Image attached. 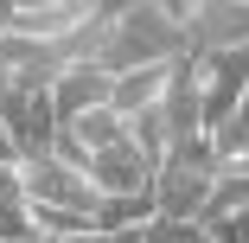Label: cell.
<instances>
[{
	"mask_svg": "<svg viewBox=\"0 0 249 243\" xmlns=\"http://www.w3.org/2000/svg\"><path fill=\"white\" fill-rule=\"evenodd\" d=\"M217 179H224V173H205V167L166 160V167L154 173V205H160V218H179V224H205Z\"/></svg>",
	"mask_w": 249,
	"mask_h": 243,
	"instance_id": "277c9868",
	"label": "cell"
},
{
	"mask_svg": "<svg viewBox=\"0 0 249 243\" xmlns=\"http://www.w3.org/2000/svg\"><path fill=\"white\" fill-rule=\"evenodd\" d=\"M211 243H249V211H230V218H205Z\"/></svg>",
	"mask_w": 249,
	"mask_h": 243,
	"instance_id": "30bf717a",
	"label": "cell"
},
{
	"mask_svg": "<svg viewBox=\"0 0 249 243\" xmlns=\"http://www.w3.org/2000/svg\"><path fill=\"white\" fill-rule=\"evenodd\" d=\"M147 243H211L205 224H179V218H154L147 224Z\"/></svg>",
	"mask_w": 249,
	"mask_h": 243,
	"instance_id": "ba28073f",
	"label": "cell"
},
{
	"mask_svg": "<svg viewBox=\"0 0 249 243\" xmlns=\"http://www.w3.org/2000/svg\"><path fill=\"white\" fill-rule=\"evenodd\" d=\"M0 115H7L13 148H19V160H26V167L58 154L64 122H58V109H52V90H19V83H7V90H0Z\"/></svg>",
	"mask_w": 249,
	"mask_h": 243,
	"instance_id": "6da1fadb",
	"label": "cell"
},
{
	"mask_svg": "<svg viewBox=\"0 0 249 243\" xmlns=\"http://www.w3.org/2000/svg\"><path fill=\"white\" fill-rule=\"evenodd\" d=\"M32 237H38L32 211H26V205H7V199H0V243H32Z\"/></svg>",
	"mask_w": 249,
	"mask_h": 243,
	"instance_id": "9c48e42d",
	"label": "cell"
},
{
	"mask_svg": "<svg viewBox=\"0 0 249 243\" xmlns=\"http://www.w3.org/2000/svg\"><path fill=\"white\" fill-rule=\"evenodd\" d=\"M0 199H7V205H26V167L13 160V167H0ZM32 211V205H26Z\"/></svg>",
	"mask_w": 249,
	"mask_h": 243,
	"instance_id": "8fae6325",
	"label": "cell"
},
{
	"mask_svg": "<svg viewBox=\"0 0 249 243\" xmlns=\"http://www.w3.org/2000/svg\"><path fill=\"white\" fill-rule=\"evenodd\" d=\"M26 205H32V211H77V218H96V211H103V192L89 186L83 167H71L64 154H52V160H32V167H26Z\"/></svg>",
	"mask_w": 249,
	"mask_h": 243,
	"instance_id": "7a4b0ae2",
	"label": "cell"
},
{
	"mask_svg": "<svg viewBox=\"0 0 249 243\" xmlns=\"http://www.w3.org/2000/svg\"><path fill=\"white\" fill-rule=\"evenodd\" d=\"M166 90H173V64L166 71H134V77H115V109L134 122L147 109H160L166 103Z\"/></svg>",
	"mask_w": 249,
	"mask_h": 243,
	"instance_id": "52a82bcc",
	"label": "cell"
},
{
	"mask_svg": "<svg viewBox=\"0 0 249 243\" xmlns=\"http://www.w3.org/2000/svg\"><path fill=\"white\" fill-rule=\"evenodd\" d=\"M185 45L198 58L243 52L249 45V0H192L185 7Z\"/></svg>",
	"mask_w": 249,
	"mask_h": 243,
	"instance_id": "3957f363",
	"label": "cell"
},
{
	"mask_svg": "<svg viewBox=\"0 0 249 243\" xmlns=\"http://www.w3.org/2000/svg\"><path fill=\"white\" fill-rule=\"evenodd\" d=\"M89 13L96 7H83V0H26V7H13L7 13V32L13 38H32V45H64L89 26Z\"/></svg>",
	"mask_w": 249,
	"mask_h": 243,
	"instance_id": "5b68a950",
	"label": "cell"
},
{
	"mask_svg": "<svg viewBox=\"0 0 249 243\" xmlns=\"http://www.w3.org/2000/svg\"><path fill=\"white\" fill-rule=\"evenodd\" d=\"M52 109H58L64 128H77V122L96 115V109H115V77L96 71V64H71V71L52 83Z\"/></svg>",
	"mask_w": 249,
	"mask_h": 243,
	"instance_id": "8992f818",
	"label": "cell"
}]
</instances>
